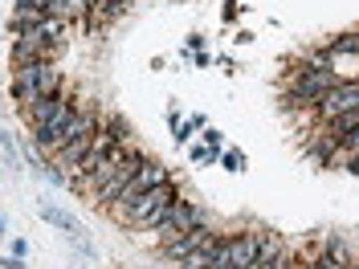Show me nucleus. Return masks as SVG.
<instances>
[{
    "mask_svg": "<svg viewBox=\"0 0 359 269\" xmlns=\"http://www.w3.org/2000/svg\"><path fill=\"white\" fill-rule=\"evenodd\" d=\"M176 200H180V184L176 179H168V184H159L156 192H147V196H139V200L123 204V208H111V216H118L123 224H131L135 237H147V233L172 212V204Z\"/></svg>",
    "mask_w": 359,
    "mask_h": 269,
    "instance_id": "1",
    "label": "nucleus"
},
{
    "mask_svg": "<svg viewBox=\"0 0 359 269\" xmlns=\"http://www.w3.org/2000/svg\"><path fill=\"white\" fill-rule=\"evenodd\" d=\"M98 123H102V106L98 102H78V111L69 114V123L66 127H57V131L45 139V147H41V156H57L66 143H74V139H82V134H94L98 131Z\"/></svg>",
    "mask_w": 359,
    "mask_h": 269,
    "instance_id": "2",
    "label": "nucleus"
},
{
    "mask_svg": "<svg viewBox=\"0 0 359 269\" xmlns=\"http://www.w3.org/2000/svg\"><path fill=\"white\" fill-rule=\"evenodd\" d=\"M196 224H208V212H204V204L184 200V196H180V200L172 204V212H168V216H163L156 228H151V237H156L159 245H168L172 237L188 233V228H196Z\"/></svg>",
    "mask_w": 359,
    "mask_h": 269,
    "instance_id": "3",
    "label": "nucleus"
},
{
    "mask_svg": "<svg viewBox=\"0 0 359 269\" xmlns=\"http://www.w3.org/2000/svg\"><path fill=\"white\" fill-rule=\"evenodd\" d=\"M355 106H359V78H343V82H335V86L314 102V123L323 127V123H331V118H339V114L355 111Z\"/></svg>",
    "mask_w": 359,
    "mask_h": 269,
    "instance_id": "4",
    "label": "nucleus"
},
{
    "mask_svg": "<svg viewBox=\"0 0 359 269\" xmlns=\"http://www.w3.org/2000/svg\"><path fill=\"white\" fill-rule=\"evenodd\" d=\"M143 163H147V151H143V147H131V156L123 159V167H118V172H114V176L107 179L98 192H94V204H98L102 212H111L114 200H118V196H123V188L139 176V167H143Z\"/></svg>",
    "mask_w": 359,
    "mask_h": 269,
    "instance_id": "5",
    "label": "nucleus"
},
{
    "mask_svg": "<svg viewBox=\"0 0 359 269\" xmlns=\"http://www.w3.org/2000/svg\"><path fill=\"white\" fill-rule=\"evenodd\" d=\"M290 261H294V249L286 245V237L273 233V228H257V261H253V269H286Z\"/></svg>",
    "mask_w": 359,
    "mask_h": 269,
    "instance_id": "6",
    "label": "nucleus"
},
{
    "mask_svg": "<svg viewBox=\"0 0 359 269\" xmlns=\"http://www.w3.org/2000/svg\"><path fill=\"white\" fill-rule=\"evenodd\" d=\"M212 233H217V228H212V221H208V224H196V228H188V233L172 237L168 245H159V257H163L168 265H180V261H184V257H192V253H196V249H201L204 241L212 237Z\"/></svg>",
    "mask_w": 359,
    "mask_h": 269,
    "instance_id": "7",
    "label": "nucleus"
},
{
    "mask_svg": "<svg viewBox=\"0 0 359 269\" xmlns=\"http://www.w3.org/2000/svg\"><path fill=\"white\" fill-rule=\"evenodd\" d=\"M253 261H257V228H237V233H229V265L253 269Z\"/></svg>",
    "mask_w": 359,
    "mask_h": 269,
    "instance_id": "8",
    "label": "nucleus"
},
{
    "mask_svg": "<svg viewBox=\"0 0 359 269\" xmlns=\"http://www.w3.org/2000/svg\"><path fill=\"white\" fill-rule=\"evenodd\" d=\"M306 156L314 159V167H323V172H335V159H339V139L327 131L311 134V143H306Z\"/></svg>",
    "mask_w": 359,
    "mask_h": 269,
    "instance_id": "9",
    "label": "nucleus"
},
{
    "mask_svg": "<svg viewBox=\"0 0 359 269\" xmlns=\"http://www.w3.org/2000/svg\"><path fill=\"white\" fill-rule=\"evenodd\" d=\"M37 216H41L49 228H57V233H66V237H78L82 233V221L69 212V208H62V204H37Z\"/></svg>",
    "mask_w": 359,
    "mask_h": 269,
    "instance_id": "10",
    "label": "nucleus"
},
{
    "mask_svg": "<svg viewBox=\"0 0 359 269\" xmlns=\"http://www.w3.org/2000/svg\"><path fill=\"white\" fill-rule=\"evenodd\" d=\"M331 57H359V29H347V33H339V37H331V41L323 45Z\"/></svg>",
    "mask_w": 359,
    "mask_h": 269,
    "instance_id": "11",
    "label": "nucleus"
},
{
    "mask_svg": "<svg viewBox=\"0 0 359 269\" xmlns=\"http://www.w3.org/2000/svg\"><path fill=\"white\" fill-rule=\"evenodd\" d=\"M127 8H131V0H98L90 17H94L98 25H107V21H118V17H123Z\"/></svg>",
    "mask_w": 359,
    "mask_h": 269,
    "instance_id": "12",
    "label": "nucleus"
},
{
    "mask_svg": "<svg viewBox=\"0 0 359 269\" xmlns=\"http://www.w3.org/2000/svg\"><path fill=\"white\" fill-rule=\"evenodd\" d=\"M221 167H224V172H233V176H241V172H245V151H237V147H229V143H224Z\"/></svg>",
    "mask_w": 359,
    "mask_h": 269,
    "instance_id": "13",
    "label": "nucleus"
},
{
    "mask_svg": "<svg viewBox=\"0 0 359 269\" xmlns=\"http://www.w3.org/2000/svg\"><path fill=\"white\" fill-rule=\"evenodd\" d=\"M107 131H111L114 143H131V123L123 114H107Z\"/></svg>",
    "mask_w": 359,
    "mask_h": 269,
    "instance_id": "14",
    "label": "nucleus"
},
{
    "mask_svg": "<svg viewBox=\"0 0 359 269\" xmlns=\"http://www.w3.org/2000/svg\"><path fill=\"white\" fill-rule=\"evenodd\" d=\"M0 156L8 163V172H21V151H17V143L8 139V131H0Z\"/></svg>",
    "mask_w": 359,
    "mask_h": 269,
    "instance_id": "15",
    "label": "nucleus"
},
{
    "mask_svg": "<svg viewBox=\"0 0 359 269\" xmlns=\"http://www.w3.org/2000/svg\"><path fill=\"white\" fill-rule=\"evenodd\" d=\"M196 127H192V123H188V118H184V123H180V127H172V139H176V147H188V143H192V139H196Z\"/></svg>",
    "mask_w": 359,
    "mask_h": 269,
    "instance_id": "16",
    "label": "nucleus"
},
{
    "mask_svg": "<svg viewBox=\"0 0 359 269\" xmlns=\"http://www.w3.org/2000/svg\"><path fill=\"white\" fill-rule=\"evenodd\" d=\"M69 245L78 249V253H82V257H86V261H94V257H98V249H94V241H90L86 233H78V237H66Z\"/></svg>",
    "mask_w": 359,
    "mask_h": 269,
    "instance_id": "17",
    "label": "nucleus"
},
{
    "mask_svg": "<svg viewBox=\"0 0 359 269\" xmlns=\"http://www.w3.org/2000/svg\"><path fill=\"white\" fill-rule=\"evenodd\" d=\"M339 151H343V156H359V127L339 139Z\"/></svg>",
    "mask_w": 359,
    "mask_h": 269,
    "instance_id": "18",
    "label": "nucleus"
},
{
    "mask_svg": "<svg viewBox=\"0 0 359 269\" xmlns=\"http://www.w3.org/2000/svg\"><path fill=\"white\" fill-rule=\"evenodd\" d=\"M201 143H204V147H224V131H221V127H204Z\"/></svg>",
    "mask_w": 359,
    "mask_h": 269,
    "instance_id": "19",
    "label": "nucleus"
},
{
    "mask_svg": "<svg viewBox=\"0 0 359 269\" xmlns=\"http://www.w3.org/2000/svg\"><path fill=\"white\" fill-rule=\"evenodd\" d=\"M335 172H347V176H359V156H343V151H339V159H335Z\"/></svg>",
    "mask_w": 359,
    "mask_h": 269,
    "instance_id": "20",
    "label": "nucleus"
},
{
    "mask_svg": "<svg viewBox=\"0 0 359 269\" xmlns=\"http://www.w3.org/2000/svg\"><path fill=\"white\" fill-rule=\"evenodd\" d=\"M184 49L201 53V49H208V37H204V33H188V37H184Z\"/></svg>",
    "mask_w": 359,
    "mask_h": 269,
    "instance_id": "21",
    "label": "nucleus"
},
{
    "mask_svg": "<svg viewBox=\"0 0 359 269\" xmlns=\"http://www.w3.org/2000/svg\"><path fill=\"white\" fill-rule=\"evenodd\" d=\"M188 159L204 167V159H208V147H204V143H188Z\"/></svg>",
    "mask_w": 359,
    "mask_h": 269,
    "instance_id": "22",
    "label": "nucleus"
},
{
    "mask_svg": "<svg viewBox=\"0 0 359 269\" xmlns=\"http://www.w3.org/2000/svg\"><path fill=\"white\" fill-rule=\"evenodd\" d=\"M8 253H13L17 261H25V257H29V241H25V237H13V245H8Z\"/></svg>",
    "mask_w": 359,
    "mask_h": 269,
    "instance_id": "23",
    "label": "nucleus"
},
{
    "mask_svg": "<svg viewBox=\"0 0 359 269\" xmlns=\"http://www.w3.org/2000/svg\"><path fill=\"white\" fill-rule=\"evenodd\" d=\"M49 4L53 0H13V8H41V13H49Z\"/></svg>",
    "mask_w": 359,
    "mask_h": 269,
    "instance_id": "24",
    "label": "nucleus"
},
{
    "mask_svg": "<svg viewBox=\"0 0 359 269\" xmlns=\"http://www.w3.org/2000/svg\"><path fill=\"white\" fill-rule=\"evenodd\" d=\"M212 62H217V57H212L208 49H201V53H192V66H196V69H208Z\"/></svg>",
    "mask_w": 359,
    "mask_h": 269,
    "instance_id": "25",
    "label": "nucleus"
},
{
    "mask_svg": "<svg viewBox=\"0 0 359 269\" xmlns=\"http://www.w3.org/2000/svg\"><path fill=\"white\" fill-rule=\"evenodd\" d=\"M0 269H25V261H17V257H13V253H8V257H4V253H0Z\"/></svg>",
    "mask_w": 359,
    "mask_h": 269,
    "instance_id": "26",
    "label": "nucleus"
},
{
    "mask_svg": "<svg viewBox=\"0 0 359 269\" xmlns=\"http://www.w3.org/2000/svg\"><path fill=\"white\" fill-rule=\"evenodd\" d=\"M253 41V33H249V29H237V33H233V45H249Z\"/></svg>",
    "mask_w": 359,
    "mask_h": 269,
    "instance_id": "27",
    "label": "nucleus"
},
{
    "mask_svg": "<svg viewBox=\"0 0 359 269\" xmlns=\"http://www.w3.org/2000/svg\"><path fill=\"white\" fill-rule=\"evenodd\" d=\"M184 123V114H180V106H168V127H180Z\"/></svg>",
    "mask_w": 359,
    "mask_h": 269,
    "instance_id": "28",
    "label": "nucleus"
},
{
    "mask_svg": "<svg viewBox=\"0 0 359 269\" xmlns=\"http://www.w3.org/2000/svg\"><path fill=\"white\" fill-rule=\"evenodd\" d=\"M188 123H192L196 131H204V127H208V118H204V114H188Z\"/></svg>",
    "mask_w": 359,
    "mask_h": 269,
    "instance_id": "29",
    "label": "nucleus"
},
{
    "mask_svg": "<svg viewBox=\"0 0 359 269\" xmlns=\"http://www.w3.org/2000/svg\"><path fill=\"white\" fill-rule=\"evenodd\" d=\"M0 237H13V233H8V216H4V212H0Z\"/></svg>",
    "mask_w": 359,
    "mask_h": 269,
    "instance_id": "30",
    "label": "nucleus"
},
{
    "mask_svg": "<svg viewBox=\"0 0 359 269\" xmlns=\"http://www.w3.org/2000/svg\"><path fill=\"white\" fill-rule=\"evenodd\" d=\"M69 269H86V265H69Z\"/></svg>",
    "mask_w": 359,
    "mask_h": 269,
    "instance_id": "31",
    "label": "nucleus"
}]
</instances>
